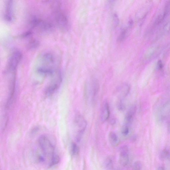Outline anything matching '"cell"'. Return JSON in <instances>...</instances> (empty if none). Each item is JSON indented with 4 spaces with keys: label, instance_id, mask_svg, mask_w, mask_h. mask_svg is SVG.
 I'll list each match as a JSON object with an SVG mask.
<instances>
[{
    "label": "cell",
    "instance_id": "14",
    "mask_svg": "<svg viewBox=\"0 0 170 170\" xmlns=\"http://www.w3.org/2000/svg\"><path fill=\"white\" fill-rule=\"evenodd\" d=\"M109 139L111 144L113 146H115L118 142V137L114 132H110L109 134Z\"/></svg>",
    "mask_w": 170,
    "mask_h": 170
},
{
    "label": "cell",
    "instance_id": "16",
    "mask_svg": "<svg viewBox=\"0 0 170 170\" xmlns=\"http://www.w3.org/2000/svg\"><path fill=\"white\" fill-rule=\"evenodd\" d=\"M60 159L58 155L55 154L50 159L49 166L50 167L54 166L58 164L60 161Z\"/></svg>",
    "mask_w": 170,
    "mask_h": 170
},
{
    "label": "cell",
    "instance_id": "22",
    "mask_svg": "<svg viewBox=\"0 0 170 170\" xmlns=\"http://www.w3.org/2000/svg\"><path fill=\"white\" fill-rule=\"evenodd\" d=\"M129 132V127L128 125L125 124L122 127L121 129V132L122 134L125 136H127Z\"/></svg>",
    "mask_w": 170,
    "mask_h": 170
},
{
    "label": "cell",
    "instance_id": "10",
    "mask_svg": "<svg viewBox=\"0 0 170 170\" xmlns=\"http://www.w3.org/2000/svg\"><path fill=\"white\" fill-rule=\"evenodd\" d=\"M110 115V111L109 106L108 102L105 101L102 105L101 108L100 119L102 122L106 121L109 117Z\"/></svg>",
    "mask_w": 170,
    "mask_h": 170
},
{
    "label": "cell",
    "instance_id": "27",
    "mask_svg": "<svg viewBox=\"0 0 170 170\" xmlns=\"http://www.w3.org/2000/svg\"><path fill=\"white\" fill-rule=\"evenodd\" d=\"M157 170H165V169L163 166H160L157 169Z\"/></svg>",
    "mask_w": 170,
    "mask_h": 170
},
{
    "label": "cell",
    "instance_id": "12",
    "mask_svg": "<svg viewBox=\"0 0 170 170\" xmlns=\"http://www.w3.org/2000/svg\"><path fill=\"white\" fill-rule=\"evenodd\" d=\"M136 110V107L135 105L132 106L130 107L125 116V121L126 123L125 124L129 125L132 123L134 116L135 114Z\"/></svg>",
    "mask_w": 170,
    "mask_h": 170
},
{
    "label": "cell",
    "instance_id": "8",
    "mask_svg": "<svg viewBox=\"0 0 170 170\" xmlns=\"http://www.w3.org/2000/svg\"><path fill=\"white\" fill-rule=\"evenodd\" d=\"M14 3L13 1L8 0L5 1L4 17L6 21L10 22L14 19Z\"/></svg>",
    "mask_w": 170,
    "mask_h": 170
},
{
    "label": "cell",
    "instance_id": "1",
    "mask_svg": "<svg viewBox=\"0 0 170 170\" xmlns=\"http://www.w3.org/2000/svg\"><path fill=\"white\" fill-rule=\"evenodd\" d=\"M37 72L45 76H55L60 71L59 69V61L53 53L45 52L41 53L37 59Z\"/></svg>",
    "mask_w": 170,
    "mask_h": 170
},
{
    "label": "cell",
    "instance_id": "24",
    "mask_svg": "<svg viewBox=\"0 0 170 170\" xmlns=\"http://www.w3.org/2000/svg\"><path fill=\"white\" fill-rule=\"evenodd\" d=\"M127 29H124L123 31L121 32L120 36L119 37V40L120 41L123 40L124 38L126 37V35L127 34Z\"/></svg>",
    "mask_w": 170,
    "mask_h": 170
},
{
    "label": "cell",
    "instance_id": "26",
    "mask_svg": "<svg viewBox=\"0 0 170 170\" xmlns=\"http://www.w3.org/2000/svg\"><path fill=\"white\" fill-rule=\"evenodd\" d=\"M167 126H168L167 127V129H168V132L170 134V122H169Z\"/></svg>",
    "mask_w": 170,
    "mask_h": 170
},
{
    "label": "cell",
    "instance_id": "5",
    "mask_svg": "<svg viewBox=\"0 0 170 170\" xmlns=\"http://www.w3.org/2000/svg\"><path fill=\"white\" fill-rule=\"evenodd\" d=\"M38 143L45 156L49 157L50 159L56 154L55 146L47 136L42 135L40 136Z\"/></svg>",
    "mask_w": 170,
    "mask_h": 170
},
{
    "label": "cell",
    "instance_id": "15",
    "mask_svg": "<svg viewBox=\"0 0 170 170\" xmlns=\"http://www.w3.org/2000/svg\"><path fill=\"white\" fill-rule=\"evenodd\" d=\"M39 42L36 39H33L29 41L27 46L29 49H33L37 48L39 45Z\"/></svg>",
    "mask_w": 170,
    "mask_h": 170
},
{
    "label": "cell",
    "instance_id": "4",
    "mask_svg": "<svg viewBox=\"0 0 170 170\" xmlns=\"http://www.w3.org/2000/svg\"><path fill=\"white\" fill-rule=\"evenodd\" d=\"M22 54L19 50H16L11 53L7 61L6 72L11 76L16 75L18 67L22 58Z\"/></svg>",
    "mask_w": 170,
    "mask_h": 170
},
{
    "label": "cell",
    "instance_id": "11",
    "mask_svg": "<svg viewBox=\"0 0 170 170\" xmlns=\"http://www.w3.org/2000/svg\"><path fill=\"white\" fill-rule=\"evenodd\" d=\"M99 83L97 79L92 81L91 86V98L92 102L94 103L96 101L97 95L99 90Z\"/></svg>",
    "mask_w": 170,
    "mask_h": 170
},
{
    "label": "cell",
    "instance_id": "28",
    "mask_svg": "<svg viewBox=\"0 0 170 170\" xmlns=\"http://www.w3.org/2000/svg\"><path fill=\"white\" fill-rule=\"evenodd\" d=\"M168 159H169V160L170 161V155H169V157Z\"/></svg>",
    "mask_w": 170,
    "mask_h": 170
},
{
    "label": "cell",
    "instance_id": "21",
    "mask_svg": "<svg viewBox=\"0 0 170 170\" xmlns=\"http://www.w3.org/2000/svg\"><path fill=\"white\" fill-rule=\"evenodd\" d=\"M142 166V164L140 161H136L133 164L132 170H141Z\"/></svg>",
    "mask_w": 170,
    "mask_h": 170
},
{
    "label": "cell",
    "instance_id": "7",
    "mask_svg": "<svg viewBox=\"0 0 170 170\" xmlns=\"http://www.w3.org/2000/svg\"><path fill=\"white\" fill-rule=\"evenodd\" d=\"M62 81V76L61 73L53 77L51 82L47 87L45 94L47 96H51L58 90Z\"/></svg>",
    "mask_w": 170,
    "mask_h": 170
},
{
    "label": "cell",
    "instance_id": "18",
    "mask_svg": "<svg viewBox=\"0 0 170 170\" xmlns=\"http://www.w3.org/2000/svg\"><path fill=\"white\" fill-rule=\"evenodd\" d=\"M170 13V1H167L164 7L162 14L166 19Z\"/></svg>",
    "mask_w": 170,
    "mask_h": 170
},
{
    "label": "cell",
    "instance_id": "13",
    "mask_svg": "<svg viewBox=\"0 0 170 170\" xmlns=\"http://www.w3.org/2000/svg\"><path fill=\"white\" fill-rule=\"evenodd\" d=\"M130 90V86L127 84L122 85L119 89V99H123V98L127 97L129 93Z\"/></svg>",
    "mask_w": 170,
    "mask_h": 170
},
{
    "label": "cell",
    "instance_id": "3",
    "mask_svg": "<svg viewBox=\"0 0 170 170\" xmlns=\"http://www.w3.org/2000/svg\"><path fill=\"white\" fill-rule=\"evenodd\" d=\"M29 22L32 29L37 30L41 32H50L53 30L54 27L51 22L41 19L36 16H32Z\"/></svg>",
    "mask_w": 170,
    "mask_h": 170
},
{
    "label": "cell",
    "instance_id": "17",
    "mask_svg": "<svg viewBox=\"0 0 170 170\" xmlns=\"http://www.w3.org/2000/svg\"><path fill=\"white\" fill-rule=\"evenodd\" d=\"M70 151L71 154L73 156H75L78 154L79 152V148L75 143H73L71 144Z\"/></svg>",
    "mask_w": 170,
    "mask_h": 170
},
{
    "label": "cell",
    "instance_id": "19",
    "mask_svg": "<svg viewBox=\"0 0 170 170\" xmlns=\"http://www.w3.org/2000/svg\"><path fill=\"white\" fill-rule=\"evenodd\" d=\"M105 166L108 169H111L113 168V161L111 158L108 157L106 159L105 162Z\"/></svg>",
    "mask_w": 170,
    "mask_h": 170
},
{
    "label": "cell",
    "instance_id": "6",
    "mask_svg": "<svg viewBox=\"0 0 170 170\" xmlns=\"http://www.w3.org/2000/svg\"><path fill=\"white\" fill-rule=\"evenodd\" d=\"M74 123L77 129L76 140L77 142H79L87 126V122L83 116L78 113L75 116Z\"/></svg>",
    "mask_w": 170,
    "mask_h": 170
},
{
    "label": "cell",
    "instance_id": "2",
    "mask_svg": "<svg viewBox=\"0 0 170 170\" xmlns=\"http://www.w3.org/2000/svg\"><path fill=\"white\" fill-rule=\"evenodd\" d=\"M51 5L52 14L56 25L62 30L69 29L70 23L68 15L61 1H53Z\"/></svg>",
    "mask_w": 170,
    "mask_h": 170
},
{
    "label": "cell",
    "instance_id": "23",
    "mask_svg": "<svg viewBox=\"0 0 170 170\" xmlns=\"http://www.w3.org/2000/svg\"><path fill=\"white\" fill-rule=\"evenodd\" d=\"M118 109L120 111H123L125 108V106L122 99H119L117 104Z\"/></svg>",
    "mask_w": 170,
    "mask_h": 170
},
{
    "label": "cell",
    "instance_id": "9",
    "mask_svg": "<svg viewBox=\"0 0 170 170\" xmlns=\"http://www.w3.org/2000/svg\"><path fill=\"white\" fill-rule=\"evenodd\" d=\"M129 149L127 146H122L120 149L119 163L123 167L126 166L129 163Z\"/></svg>",
    "mask_w": 170,
    "mask_h": 170
},
{
    "label": "cell",
    "instance_id": "20",
    "mask_svg": "<svg viewBox=\"0 0 170 170\" xmlns=\"http://www.w3.org/2000/svg\"><path fill=\"white\" fill-rule=\"evenodd\" d=\"M169 152L166 149H164L161 152L160 155V159L161 160H164L168 159L169 156Z\"/></svg>",
    "mask_w": 170,
    "mask_h": 170
},
{
    "label": "cell",
    "instance_id": "25",
    "mask_svg": "<svg viewBox=\"0 0 170 170\" xmlns=\"http://www.w3.org/2000/svg\"><path fill=\"white\" fill-rule=\"evenodd\" d=\"M164 65L162 60H159L158 61L157 64V69L158 70H161L163 69Z\"/></svg>",
    "mask_w": 170,
    "mask_h": 170
}]
</instances>
